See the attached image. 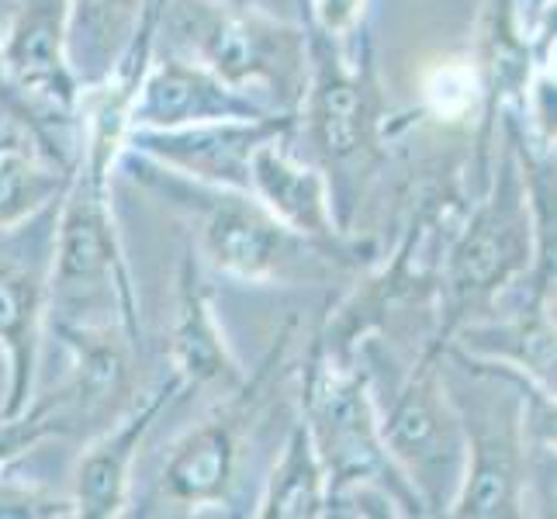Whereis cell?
I'll return each instance as SVG.
<instances>
[{
    "instance_id": "cell-1",
    "label": "cell",
    "mask_w": 557,
    "mask_h": 519,
    "mask_svg": "<svg viewBox=\"0 0 557 519\" xmlns=\"http://www.w3.org/2000/svg\"><path fill=\"white\" fill-rule=\"evenodd\" d=\"M309 81L298 104V132L330 187L339 233H354L357 208L368 198L381 166L388 163V143L398 122L377 81L374 42L363 22L347 42L325 28L298 0Z\"/></svg>"
},
{
    "instance_id": "cell-2",
    "label": "cell",
    "mask_w": 557,
    "mask_h": 519,
    "mask_svg": "<svg viewBox=\"0 0 557 519\" xmlns=\"http://www.w3.org/2000/svg\"><path fill=\"white\" fill-rule=\"evenodd\" d=\"M119 166L195 228L198 257L225 277L249 284H305L368 271L360 260L284 225L253 190L184 177L132 149L122 152Z\"/></svg>"
},
{
    "instance_id": "cell-3",
    "label": "cell",
    "mask_w": 557,
    "mask_h": 519,
    "mask_svg": "<svg viewBox=\"0 0 557 519\" xmlns=\"http://www.w3.org/2000/svg\"><path fill=\"white\" fill-rule=\"evenodd\" d=\"M460 215V163H436L416 187L406 228L388 260L371 263L368 274L319 319L312 330L319 350L336 363H354L360 360L363 343L388 330L395 316L440 301V274Z\"/></svg>"
},
{
    "instance_id": "cell-4",
    "label": "cell",
    "mask_w": 557,
    "mask_h": 519,
    "mask_svg": "<svg viewBox=\"0 0 557 519\" xmlns=\"http://www.w3.org/2000/svg\"><path fill=\"white\" fill-rule=\"evenodd\" d=\"M114 166L76 157L73 177L55 211V239L49 267L52 325H125L143 339L139 298L132 281L119 219L111 201Z\"/></svg>"
},
{
    "instance_id": "cell-5",
    "label": "cell",
    "mask_w": 557,
    "mask_h": 519,
    "mask_svg": "<svg viewBox=\"0 0 557 519\" xmlns=\"http://www.w3.org/2000/svg\"><path fill=\"white\" fill-rule=\"evenodd\" d=\"M447 395L465 430V478L447 506V516L512 519L523 516L527 468V395L523 378L506 360L474 357L447 343L444 360Z\"/></svg>"
},
{
    "instance_id": "cell-6",
    "label": "cell",
    "mask_w": 557,
    "mask_h": 519,
    "mask_svg": "<svg viewBox=\"0 0 557 519\" xmlns=\"http://www.w3.org/2000/svg\"><path fill=\"white\" fill-rule=\"evenodd\" d=\"M298 416L309 427L325 474H330V498L350 489H374L392 498L398 516H430L381 436L371 368L360 360H330L312 333L301 357Z\"/></svg>"
},
{
    "instance_id": "cell-7",
    "label": "cell",
    "mask_w": 557,
    "mask_h": 519,
    "mask_svg": "<svg viewBox=\"0 0 557 519\" xmlns=\"http://www.w3.org/2000/svg\"><path fill=\"white\" fill-rule=\"evenodd\" d=\"M160 38L239 90H267L277 111H298L309 52L305 28L277 22L249 0H166Z\"/></svg>"
},
{
    "instance_id": "cell-8",
    "label": "cell",
    "mask_w": 557,
    "mask_h": 519,
    "mask_svg": "<svg viewBox=\"0 0 557 519\" xmlns=\"http://www.w3.org/2000/svg\"><path fill=\"white\" fill-rule=\"evenodd\" d=\"M488 195L457 225L440 274L436 330L430 339L450 343L460 325L495 309L509 284L527 277L533 263V211L523 166L509 139L498 173L488 177Z\"/></svg>"
},
{
    "instance_id": "cell-9",
    "label": "cell",
    "mask_w": 557,
    "mask_h": 519,
    "mask_svg": "<svg viewBox=\"0 0 557 519\" xmlns=\"http://www.w3.org/2000/svg\"><path fill=\"white\" fill-rule=\"evenodd\" d=\"M301 336V319L287 316L267 346V354L253 371H246L243 384L222 392V398L190 427L160 471L157 492L163 498L187 509H222L233 503L239 482L246 440L253 433L257 419L263 416L267 401L277 392V384L287 371V354L295 350Z\"/></svg>"
},
{
    "instance_id": "cell-10",
    "label": "cell",
    "mask_w": 557,
    "mask_h": 519,
    "mask_svg": "<svg viewBox=\"0 0 557 519\" xmlns=\"http://www.w3.org/2000/svg\"><path fill=\"white\" fill-rule=\"evenodd\" d=\"M444 343L426 339L412 371L398 381L381 409V436L388 454L416 489L426 512H447L465 478V430L460 416L447 395L444 371Z\"/></svg>"
},
{
    "instance_id": "cell-11",
    "label": "cell",
    "mask_w": 557,
    "mask_h": 519,
    "mask_svg": "<svg viewBox=\"0 0 557 519\" xmlns=\"http://www.w3.org/2000/svg\"><path fill=\"white\" fill-rule=\"evenodd\" d=\"M60 198L35 219L0 233V350L8 357V398L0 406L4 416L22 412L35 398Z\"/></svg>"
},
{
    "instance_id": "cell-12",
    "label": "cell",
    "mask_w": 557,
    "mask_h": 519,
    "mask_svg": "<svg viewBox=\"0 0 557 519\" xmlns=\"http://www.w3.org/2000/svg\"><path fill=\"white\" fill-rule=\"evenodd\" d=\"M66 28L70 0H17L11 22L0 35V55H4L11 84L49 122L76 128L84 87L70 63Z\"/></svg>"
},
{
    "instance_id": "cell-13",
    "label": "cell",
    "mask_w": 557,
    "mask_h": 519,
    "mask_svg": "<svg viewBox=\"0 0 557 519\" xmlns=\"http://www.w3.org/2000/svg\"><path fill=\"white\" fill-rule=\"evenodd\" d=\"M184 381L166 371L146 395L132 398V406L98 430L84 454L73 465V516L76 519H114L125 516L128 492H132V468L146 444L149 430L170 409V401L184 395Z\"/></svg>"
},
{
    "instance_id": "cell-14",
    "label": "cell",
    "mask_w": 557,
    "mask_h": 519,
    "mask_svg": "<svg viewBox=\"0 0 557 519\" xmlns=\"http://www.w3.org/2000/svg\"><path fill=\"white\" fill-rule=\"evenodd\" d=\"M295 128L274 132L263 139L249 160V190L274 211V215L292 225L295 233L309 236L322 246L336 249L360 260L363 267L374 263V239H360L354 233H339L330 187H325L322 170L312 160H301L295 143Z\"/></svg>"
},
{
    "instance_id": "cell-15",
    "label": "cell",
    "mask_w": 557,
    "mask_h": 519,
    "mask_svg": "<svg viewBox=\"0 0 557 519\" xmlns=\"http://www.w3.org/2000/svg\"><path fill=\"white\" fill-rule=\"evenodd\" d=\"M298 125V111H274L253 122H205L184 128H132L125 149L205 184L249 190V160L263 139Z\"/></svg>"
},
{
    "instance_id": "cell-16",
    "label": "cell",
    "mask_w": 557,
    "mask_h": 519,
    "mask_svg": "<svg viewBox=\"0 0 557 519\" xmlns=\"http://www.w3.org/2000/svg\"><path fill=\"white\" fill-rule=\"evenodd\" d=\"M70 350L73 368L60 384L66 416L76 433H98L136 398V346L125 325H52Z\"/></svg>"
},
{
    "instance_id": "cell-17",
    "label": "cell",
    "mask_w": 557,
    "mask_h": 519,
    "mask_svg": "<svg viewBox=\"0 0 557 519\" xmlns=\"http://www.w3.org/2000/svg\"><path fill=\"white\" fill-rule=\"evenodd\" d=\"M277 108L225 84L181 52L152 55L132 104V128H184L205 122H253Z\"/></svg>"
},
{
    "instance_id": "cell-18",
    "label": "cell",
    "mask_w": 557,
    "mask_h": 519,
    "mask_svg": "<svg viewBox=\"0 0 557 519\" xmlns=\"http://www.w3.org/2000/svg\"><path fill=\"white\" fill-rule=\"evenodd\" d=\"M170 371L184 388H219L228 392L243 384L246 368L236 360L233 346L219 325L211 287L205 284V271L195 243H184L177 267V319L170 330Z\"/></svg>"
},
{
    "instance_id": "cell-19",
    "label": "cell",
    "mask_w": 557,
    "mask_h": 519,
    "mask_svg": "<svg viewBox=\"0 0 557 519\" xmlns=\"http://www.w3.org/2000/svg\"><path fill=\"white\" fill-rule=\"evenodd\" d=\"M450 343L474 357L506 360L536 392L557 398V319L541 305L523 301V309L503 322H468Z\"/></svg>"
},
{
    "instance_id": "cell-20",
    "label": "cell",
    "mask_w": 557,
    "mask_h": 519,
    "mask_svg": "<svg viewBox=\"0 0 557 519\" xmlns=\"http://www.w3.org/2000/svg\"><path fill=\"white\" fill-rule=\"evenodd\" d=\"M146 0H70V63L81 87L101 84L119 66L139 28Z\"/></svg>"
},
{
    "instance_id": "cell-21",
    "label": "cell",
    "mask_w": 557,
    "mask_h": 519,
    "mask_svg": "<svg viewBox=\"0 0 557 519\" xmlns=\"http://www.w3.org/2000/svg\"><path fill=\"white\" fill-rule=\"evenodd\" d=\"M73 170L38 157L28 132L0 111V233L35 219L63 195Z\"/></svg>"
},
{
    "instance_id": "cell-22",
    "label": "cell",
    "mask_w": 557,
    "mask_h": 519,
    "mask_svg": "<svg viewBox=\"0 0 557 519\" xmlns=\"http://www.w3.org/2000/svg\"><path fill=\"white\" fill-rule=\"evenodd\" d=\"M330 503V474H325L322 457L312 444V433L305 419L295 416L287 430L284 450L271 468L257 516L260 519H319Z\"/></svg>"
},
{
    "instance_id": "cell-23",
    "label": "cell",
    "mask_w": 557,
    "mask_h": 519,
    "mask_svg": "<svg viewBox=\"0 0 557 519\" xmlns=\"http://www.w3.org/2000/svg\"><path fill=\"white\" fill-rule=\"evenodd\" d=\"M73 436V422L66 416L60 388L32 398L22 412L4 416L0 412V471H8L17 457L35 450L42 440Z\"/></svg>"
},
{
    "instance_id": "cell-24",
    "label": "cell",
    "mask_w": 557,
    "mask_h": 519,
    "mask_svg": "<svg viewBox=\"0 0 557 519\" xmlns=\"http://www.w3.org/2000/svg\"><path fill=\"white\" fill-rule=\"evenodd\" d=\"M0 111H4L8 119H14L17 125H22V128L28 132L32 143H35V149H38V157H42L46 163L63 166V170H73V166H76V146H70L66 136H63V132H70V128L49 122L46 114L38 111V108L25 98V94L11 84L8 66H4V55H0Z\"/></svg>"
},
{
    "instance_id": "cell-25",
    "label": "cell",
    "mask_w": 557,
    "mask_h": 519,
    "mask_svg": "<svg viewBox=\"0 0 557 519\" xmlns=\"http://www.w3.org/2000/svg\"><path fill=\"white\" fill-rule=\"evenodd\" d=\"M426 104L436 122H460L468 108H482V84L474 63H444L426 81Z\"/></svg>"
},
{
    "instance_id": "cell-26",
    "label": "cell",
    "mask_w": 557,
    "mask_h": 519,
    "mask_svg": "<svg viewBox=\"0 0 557 519\" xmlns=\"http://www.w3.org/2000/svg\"><path fill=\"white\" fill-rule=\"evenodd\" d=\"M73 516V498L55 495L38 482H17L0 471V519H66Z\"/></svg>"
},
{
    "instance_id": "cell-27",
    "label": "cell",
    "mask_w": 557,
    "mask_h": 519,
    "mask_svg": "<svg viewBox=\"0 0 557 519\" xmlns=\"http://www.w3.org/2000/svg\"><path fill=\"white\" fill-rule=\"evenodd\" d=\"M523 489L533 495V506L541 516L557 519V447L544 440H527V468Z\"/></svg>"
},
{
    "instance_id": "cell-28",
    "label": "cell",
    "mask_w": 557,
    "mask_h": 519,
    "mask_svg": "<svg viewBox=\"0 0 557 519\" xmlns=\"http://www.w3.org/2000/svg\"><path fill=\"white\" fill-rule=\"evenodd\" d=\"M309 11L319 22V28L343 38V42L368 22L363 17L368 14V0H309Z\"/></svg>"
},
{
    "instance_id": "cell-29",
    "label": "cell",
    "mask_w": 557,
    "mask_h": 519,
    "mask_svg": "<svg viewBox=\"0 0 557 519\" xmlns=\"http://www.w3.org/2000/svg\"><path fill=\"white\" fill-rule=\"evenodd\" d=\"M523 395H527V440H544V444L557 447V398L536 392L527 378H523Z\"/></svg>"
},
{
    "instance_id": "cell-30",
    "label": "cell",
    "mask_w": 557,
    "mask_h": 519,
    "mask_svg": "<svg viewBox=\"0 0 557 519\" xmlns=\"http://www.w3.org/2000/svg\"><path fill=\"white\" fill-rule=\"evenodd\" d=\"M536 4H544V0H536Z\"/></svg>"
}]
</instances>
